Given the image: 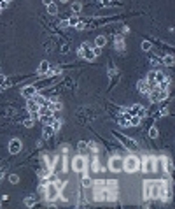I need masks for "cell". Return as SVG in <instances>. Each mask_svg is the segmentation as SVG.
<instances>
[{"instance_id": "816d5d0a", "label": "cell", "mask_w": 175, "mask_h": 209, "mask_svg": "<svg viewBox=\"0 0 175 209\" xmlns=\"http://www.w3.org/2000/svg\"><path fill=\"white\" fill-rule=\"evenodd\" d=\"M5 2H11V0H5Z\"/></svg>"}, {"instance_id": "cb8c5ba5", "label": "cell", "mask_w": 175, "mask_h": 209, "mask_svg": "<svg viewBox=\"0 0 175 209\" xmlns=\"http://www.w3.org/2000/svg\"><path fill=\"white\" fill-rule=\"evenodd\" d=\"M107 190H109V192H116V190H117V181H116V179L107 181Z\"/></svg>"}, {"instance_id": "ab89813d", "label": "cell", "mask_w": 175, "mask_h": 209, "mask_svg": "<svg viewBox=\"0 0 175 209\" xmlns=\"http://www.w3.org/2000/svg\"><path fill=\"white\" fill-rule=\"evenodd\" d=\"M60 72H61V70H60L58 67H56V69H53V70H47V74H49V76H56V74H60Z\"/></svg>"}, {"instance_id": "7c38bea8", "label": "cell", "mask_w": 175, "mask_h": 209, "mask_svg": "<svg viewBox=\"0 0 175 209\" xmlns=\"http://www.w3.org/2000/svg\"><path fill=\"white\" fill-rule=\"evenodd\" d=\"M35 93H37V86H35V84H28V86H25V88L21 90V95H23L25 98H32Z\"/></svg>"}, {"instance_id": "7402d4cb", "label": "cell", "mask_w": 175, "mask_h": 209, "mask_svg": "<svg viewBox=\"0 0 175 209\" xmlns=\"http://www.w3.org/2000/svg\"><path fill=\"white\" fill-rule=\"evenodd\" d=\"M128 120H130V127H138L142 118H138V116H128Z\"/></svg>"}, {"instance_id": "8fae6325", "label": "cell", "mask_w": 175, "mask_h": 209, "mask_svg": "<svg viewBox=\"0 0 175 209\" xmlns=\"http://www.w3.org/2000/svg\"><path fill=\"white\" fill-rule=\"evenodd\" d=\"M39 120H40L44 125H51V123L54 121V113L49 109V111H46L44 114H39Z\"/></svg>"}, {"instance_id": "7a4b0ae2", "label": "cell", "mask_w": 175, "mask_h": 209, "mask_svg": "<svg viewBox=\"0 0 175 209\" xmlns=\"http://www.w3.org/2000/svg\"><path fill=\"white\" fill-rule=\"evenodd\" d=\"M44 192H46V199L49 200V202H53V200H56L58 197H60V193H61V190L54 185V183H46V188H44Z\"/></svg>"}, {"instance_id": "b9f144b4", "label": "cell", "mask_w": 175, "mask_h": 209, "mask_svg": "<svg viewBox=\"0 0 175 209\" xmlns=\"http://www.w3.org/2000/svg\"><path fill=\"white\" fill-rule=\"evenodd\" d=\"M46 179H47V183H54V181H56L58 178H56V176H53V174H49V176H47Z\"/></svg>"}, {"instance_id": "2e32d148", "label": "cell", "mask_w": 175, "mask_h": 209, "mask_svg": "<svg viewBox=\"0 0 175 209\" xmlns=\"http://www.w3.org/2000/svg\"><path fill=\"white\" fill-rule=\"evenodd\" d=\"M119 141H121L128 149H137V144H135L131 139H128V137H124V135H119Z\"/></svg>"}, {"instance_id": "8992f818", "label": "cell", "mask_w": 175, "mask_h": 209, "mask_svg": "<svg viewBox=\"0 0 175 209\" xmlns=\"http://www.w3.org/2000/svg\"><path fill=\"white\" fill-rule=\"evenodd\" d=\"M72 169H74L75 172H84V171H86V158L81 157V155H77V157L72 160Z\"/></svg>"}, {"instance_id": "7bdbcfd3", "label": "cell", "mask_w": 175, "mask_h": 209, "mask_svg": "<svg viewBox=\"0 0 175 209\" xmlns=\"http://www.w3.org/2000/svg\"><path fill=\"white\" fill-rule=\"evenodd\" d=\"M68 26V19H63V21H60V28H67Z\"/></svg>"}, {"instance_id": "d6a6232c", "label": "cell", "mask_w": 175, "mask_h": 209, "mask_svg": "<svg viewBox=\"0 0 175 209\" xmlns=\"http://www.w3.org/2000/svg\"><path fill=\"white\" fill-rule=\"evenodd\" d=\"M51 127L54 128V132H58V130L61 128V120H54V121L51 123Z\"/></svg>"}, {"instance_id": "c3c4849f", "label": "cell", "mask_w": 175, "mask_h": 209, "mask_svg": "<svg viewBox=\"0 0 175 209\" xmlns=\"http://www.w3.org/2000/svg\"><path fill=\"white\" fill-rule=\"evenodd\" d=\"M2 178H4V171L0 169V179H2Z\"/></svg>"}, {"instance_id": "9c48e42d", "label": "cell", "mask_w": 175, "mask_h": 209, "mask_svg": "<svg viewBox=\"0 0 175 209\" xmlns=\"http://www.w3.org/2000/svg\"><path fill=\"white\" fill-rule=\"evenodd\" d=\"M142 171L144 172H154V158L153 157H145L142 160Z\"/></svg>"}, {"instance_id": "e0dca14e", "label": "cell", "mask_w": 175, "mask_h": 209, "mask_svg": "<svg viewBox=\"0 0 175 209\" xmlns=\"http://www.w3.org/2000/svg\"><path fill=\"white\" fill-rule=\"evenodd\" d=\"M47 70H49V62L42 60L40 65H39V74H47Z\"/></svg>"}, {"instance_id": "ee69618b", "label": "cell", "mask_w": 175, "mask_h": 209, "mask_svg": "<svg viewBox=\"0 0 175 209\" xmlns=\"http://www.w3.org/2000/svg\"><path fill=\"white\" fill-rule=\"evenodd\" d=\"M88 148H89L91 151H96V149H98V146H96L95 142H89V144H88Z\"/></svg>"}, {"instance_id": "5b68a950", "label": "cell", "mask_w": 175, "mask_h": 209, "mask_svg": "<svg viewBox=\"0 0 175 209\" xmlns=\"http://www.w3.org/2000/svg\"><path fill=\"white\" fill-rule=\"evenodd\" d=\"M124 114H126V116H138V118H144V116H145V109H144L142 106L135 104V106L124 109Z\"/></svg>"}, {"instance_id": "e575fe53", "label": "cell", "mask_w": 175, "mask_h": 209, "mask_svg": "<svg viewBox=\"0 0 175 209\" xmlns=\"http://www.w3.org/2000/svg\"><path fill=\"white\" fill-rule=\"evenodd\" d=\"M77 23H79V18H77V16H72V18L68 19V26H77Z\"/></svg>"}, {"instance_id": "44dd1931", "label": "cell", "mask_w": 175, "mask_h": 209, "mask_svg": "<svg viewBox=\"0 0 175 209\" xmlns=\"http://www.w3.org/2000/svg\"><path fill=\"white\" fill-rule=\"evenodd\" d=\"M105 42H107V39H105L103 35H98V37L95 39V46H96V47H103Z\"/></svg>"}, {"instance_id": "83f0119b", "label": "cell", "mask_w": 175, "mask_h": 209, "mask_svg": "<svg viewBox=\"0 0 175 209\" xmlns=\"http://www.w3.org/2000/svg\"><path fill=\"white\" fill-rule=\"evenodd\" d=\"M7 86H9V79H7L5 76L0 74V91H2L4 88H7Z\"/></svg>"}, {"instance_id": "4316f807", "label": "cell", "mask_w": 175, "mask_h": 209, "mask_svg": "<svg viewBox=\"0 0 175 209\" xmlns=\"http://www.w3.org/2000/svg\"><path fill=\"white\" fill-rule=\"evenodd\" d=\"M47 12H49V14H53V16H54V14H58V7H56V4H53V2H51V4H47Z\"/></svg>"}, {"instance_id": "603a6c76", "label": "cell", "mask_w": 175, "mask_h": 209, "mask_svg": "<svg viewBox=\"0 0 175 209\" xmlns=\"http://www.w3.org/2000/svg\"><path fill=\"white\" fill-rule=\"evenodd\" d=\"M51 172H53V169H51V167H44V169H40V171H39V178H47Z\"/></svg>"}, {"instance_id": "60d3db41", "label": "cell", "mask_w": 175, "mask_h": 209, "mask_svg": "<svg viewBox=\"0 0 175 209\" xmlns=\"http://www.w3.org/2000/svg\"><path fill=\"white\" fill-rule=\"evenodd\" d=\"M93 172H96V171H100V165H98V160H95L93 162V169H91Z\"/></svg>"}, {"instance_id": "74e56055", "label": "cell", "mask_w": 175, "mask_h": 209, "mask_svg": "<svg viewBox=\"0 0 175 209\" xmlns=\"http://www.w3.org/2000/svg\"><path fill=\"white\" fill-rule=\"evenodd\" d=\"M151 47H153V44H151V42H147V40H144V42H142V49H144V51H149Z\"/></svg>"}, {"instance_id": "4fadbf2b", "label": "cell", "mask_w": 175, "mask_h": 209, "mask_svg": "<svg viewBox=\"0 0 175 209\" xmlns=\"http://www.w3.org/2000/svg\"><path fill=\"white\" fill-rule=\"evenodd\" d=\"M32 98L39 104V107H40V106H47V107L51 106V100H49V98H46V97H42V95H39V93H35Z\"/></svg>"}, {"instance_id": "f6af8a7d", "label": "cell", "mask_w": 175, "mask_h": 209, "mask_svg": "<svg viewBox=\"0 0 175 209\" xmlns=\"http://www.w3.org/2000/svg\"><path fill=\"white\" fill-rule=\"evenodd\" d=\"M23 125H25V127H32V125H33V120H25Z\"/></svg>"}, {"instance_id": "f907efd6", "label": "cell", "mask_w": 175, "mask_h": 209, "mask_svg": "<svg viewBox=\"0 0 175 209\" xmlns=\"http://www.w3.org/2000/svg\"><path fill=\"white\" fill-rule=\"evenodd\" d=\"M61 2H63V4H65V2H68V0H61Z\"/></svg>"}, {"instance_id": "ffe728a7", "label": "cell", "mask_w": 175, "mask_h": 209, "mask_svg": "<svg viewBox=\"0 0 175 209\" xmlns=\"http://www.w3.org/2000/svg\"><path fill=\"white\" fill-rule=\"evenodd\" d=\"M163 171H167L168 174L174 172V162H172L170 158H165V167H163Z\"/></svg>"}, {"instance_id": "4dcf8cb0", "label": "cell", "mask_w": 175, "mask_h": 209, "mask_svg": "<svg viewBox=\"0 0 175 209\" xmlns=\"http://www.w3.org/2000/svg\"><path fill=\"white\" fill-rule=\"evenodd\" d=\"M174 56H172V55H167V56H165V58H163V63H165V65H168V67H172V65H174Z\"/></svg>"}, {"instance_id": "681fc988", "label": "cell", "mask_w": 175, "mask_h": 209, "mask_svg": "<svg viewBox=\"0 0 175 209\" xmlns=\"http://www.w3.org/2000/svg\"><path fill=\"white\" fill-rule=\"evenodd\" d=\"M100 2H102V4H109V0H100Z\"/></svg>"}, {"instance_id": "f5cc1de1", "label": "cell", "mask_w": 175, "mask_h": 209, "mask_svg": "<svg viewBox=\"0 0 175 209\" xmlns=\"http://www.w3.org/2000/svg\"><path fill=\"white\" fill-rule=\"evenodd\" d=\"M0 11H2V9H0Z\"/></svg>"}, {"instance_id": "6da1fadb", "label": "cell", "mask_w": 175, "mask_h": 209, "mask_svg": "<svg viewBox=\"0 0 175 209\" xmlns=\"http://www.w3.org/2000/svg\"><path fill=\"white\" fill-rule=\"evenodd\" d=\"M123 169H124L128 174L137 172V171L140 169V162H138V158H137V157H128V158H124V160H123Z\"/></svg>"}, {"instance_id": "f546056e", "label": "cell", "mask_w": 175, "mask_h": 209, "mask_svg": "<svg viewBox=\"0 0 175 209\" xmlns=\"http://www.w3.org/2000/svg\"><path fill=\"white\" fill-rule=\"evenodd\" d=\"M91 185H93V183H91V179H89V176H88V174L84 172V178H82V186H84V188H89Z\"/></svg>"}, {"instance_id": "484cf974", "label": "cell", "mask_w": 175, "mask_h": 209, "mask_svg": "<svg viewBox=\"0 0 175 209\" xmlns=\"http://www.w3.org/2000/svg\"><path fill=\"white\" fill-rule=\"evenodd\" d=\"M103 188H107V181H103V179L95 181V190H103Z\"/></svg>"}, {"instance_id": "d590c367", "label": "cell", "mask_w": 175, "mask_h": 209, "mask_svg": "<svg viewBox=\"0 0 175 209\" xmlns=\"http://www.w3.org/2000/svg\"><path fill=\"white\" fill-rule=\"evenodd\" d=\"M158 135H160V132H158V128H151V130H149V137H151V139H156Z\"/></svg>"}, {"instance_id": "277c9868", "label": "cell", "mask_w": 175, "mask_h": 209, "mask_svg": "<svg viewBox=\"0 0 175 209\" xmlns=\"http://www.w3.org/2000/svg\"><path fill=\"white\" fill-rule=\"evenodd\" d=\"M149 97H151L153 102L158 104V102H163V100L167 98V91H165V90H160V88L156 86V88H153V90L149 91Z\"/></svg>"}, {"instance_id": "836d02e7", "label": "cell", "mask_w": 175, "mask_h": 209, "mask_svg": "<svg viewBox=\"0 0 175 209\" xmlns=\"http://www.w3.org/2000/svg\"><path fill=\"white\" fill-rule=\"evenodd\" d=\"M81 9H82L81 2H75V4H72V11H74V12H77V14H79V12H81Z\"/></svg>"}, {"instance_id": "ac0fdd59", "label": "cell", "mask_w": 175, "mask_h": 209, "mask_svg": "<svg viewBox=\"0 0 175 209\" xmlns=\"http://www.w3.org/2000/svg\"><path fill=\"white\" fill-rule=\"evenodd\" d=\"M163 81H167V76H165L161 70H156V74H154V83L160 84V83H163Z\"/></svg>"}, {"instance_id": "ba28073f", "label": "cell", "mask_w": 175, "mask_h": 209, "mask_svg": "<svg viewBox=\"0 0 175 209\" xmlns=\"http://www.w3.org/2000/svg\"><path fill=\"white\" fill-rule=\"evenodd\" d=\"M109 167H110L112 172H119V171L123 169V160H121L119 157H112L110 162H109Z\"/></svg>"}, {"instance_id": "f1b7e54d", "label": "cell", "mask_w": 175, "mask_h": 209, "mask_svg": "<svg viewBox=\"0 0 175 209\" xmlns=\"http://www.w3.org/2000/svg\"><path fill=\"white\" fill-rule=\"evenodd\" d=\"M116 49H117V51H123V49H124V40H123L121 37L116 39Z\"/></svg>"}, {"instance_id": "7dc6e473", "label": "cell", "mask_w": 175, "mask_h": 209, "mask_svg": "<svg viewBox=\"0 0 175 209\" xmlns=\"http://www.w3.org/2000/svg\"><path fill=\"white\" fill-rule=\"evenodd\" d=\"M42 2H44V4H46V5H47V4H51V2H53V0H42Z\"/></svg>"}, {"instance_id": "d4e9b609", "label": "cell", "mask_w": 175, "mask_h": 209, "mask_svg": "<svg viewBox=\"0 0 175 209\" xmlns=\"http://www.w3.org/2000/svg\"><path fill=\"white\" fill-rule=\"evenodd\" d=\"M54 134V128L51 125H44V137H51Z\"/></svg>"}, {"instance_id": "52a82bcc", "label": "cell", "mask_w": 175, "mask_h": 209, "mask_svg": "<svg viewBox=\"0 0 175 209\" xmlns=\"http://www.w3.org/2000/svg\"><path fill=\"white\" fill-rule=\"evenodd\" d=\"M26 109H28V113L32 114V120H37L39 118V104L33 100V98H28V104H26Z\"/></svg>"}, {"instance_id": "3957f363", "label": "cell", "mask_w": 175, "mask_h": 209, "mask_svg": "<svg viewBox=\"0 0 175 209\" xmlns=\"http://www.w3.org/2000/svg\"><path fill=\"white\" fill-rule=\"evenodd\" d=\"M77 53H79V56H82V58H86V60H95V58H96L95 53H93V44H91V42H84V44L77 49Z\"/></svg>"}, {"instance_id": "bcb514c9", "label": "cell", "mask_w": 175, "mask_h": 209, "mask_svg": "<svg viewBox=\"0 0 175 209\" xmlns=\"http://www.w3.org/2000/svg\"><path fill=\"white\" fill-rule=\"evenodd\" d=\"M86 148H88V144H86V142H79V149H81V151H84Z\"/></svg>"}, {"instance_id": "d6986e66", "label": "cell", "mask_w": 175, "mask_h": 209, "mask_svg": "<svg viewBox=\"0 0 175 209\" xmlns=\"http://www.w3.org/2000/svg\"><path fill=\"white\" fill-rule=\"evenodd\" d=\"M117 123H119V127H130V120H128V116H126L124 113H123V114L119 116Z\"/></svg>"}, {"instance_id": "30bf717a", "label": "cell", "mask_w": 175, "mask_h": 209, "mask_svg": "<svg viewBox=\"0 0 175 209\" xmlns=\"http://www.w3.org/2000/svg\"><path fill=\"white\" fill-rule=\"evenodd\" d=\"M21 148H23V144H21L19 139H12V141L9 142V153H11V155H18V153L21 151Z\"/></svg>"}, {"instance_id": "8d00e7d4", "label": "cell", "mask_w": 175, "mask_h": 209, "mask_svg": "<svg viewBox=\"0 0 175 209\" xmlns=\"http://www.w3.org/2000/svg\"><path fill=\"white\" fill-rule=\"evenodd\" d=\"M9 181H11L12 185H16V183L19 181V176H18V174H11V176H9Z\"/></svg>"}, {"instance_id": "5bb4252c", "label": "cell", "mask_w": 175, "mask_h": 209, "mask_svg": "<svg viewBox=\"0 0 175 209\" xmlns=\"http://www.w3.org/2000/svg\"><path fill=\"white\" fill-rule=\"evenodd\" d=\"M137 88H138V91H140V93H144V95H147V93L153 90V88H151V84H149L147 81H140V83L137 84Z\"/></svg>"}, {"instance_id": "f35d334b", "label": "cell", "mask_w": 175, "mask_h": 209, "mask_svg": "<svg viewBox=\"0 0 175 209\" xmlns=\"http://www.w3.org/2000/svg\"><path fill=\"white\" fill-rule=\"evenodd\" d=\"M25 204H26L28 208H32V206H35V199H33V197H30V199H26V200H25Z\"/></svg>"}, {"instance_id": "9a60e30c", "label": "cell", "mask_w": 175, "mask_h": 209, "mask_svg": "<svg viewBox=\"0 0 175 209\" xmlns=\"http://www.w3.org/2000/svg\"><path fill=\"white\" fill-rule=\"evenodd\" d=\"M107 188H103V190H95V200L96 202H103L105 199H107Z\"/></svg>"}, {"instance_id": "1f68e13d", "label": "cell", "mask_w": 175, "mask_h": 209, "mask_svg": "<svg viewBox=\"0 0 175 209\" xmlns=\"http://www.w3.org/2000/svg\"><path fill=\"white\" fill-rule=\"evenodd\" d=\"M149 190H151V181H145L144 183V197L149 199Z\"/></svg>"}]
</instances>
